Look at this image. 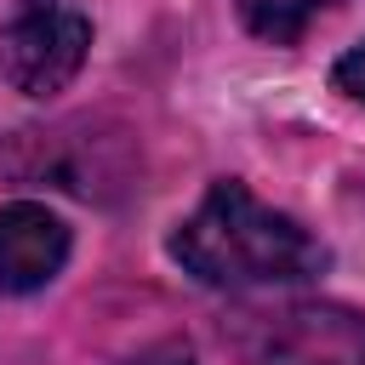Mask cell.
Returning <instances> with one entry per match:
<instances>
[{"mask_svg": "<svg viewBox=\"0 0 365 365\" xmlns=\"http://www.w3.org/2000/svg\"><path fill=\"white\" fill-rule=\"evenodd\" d=\"M234 6H240V23H245L251 34H262V40H274V46H291V40L308 34L314 17H325V11L342 6V0H234Z\"/></svg>", "mask_w": 365, "mask_h": 365, "instance_id": "5", "label": "cell"}, {"mask_svg": "<svg viewBox=\"0 0 365 365\" xmlns=\"http://www.w3.org/2000/svg\"><path fill=\"white\" fill-rule=\"evenodd\" d=\"M91 51V17L74 0H17L0 23V80L23 97L63 91Z\"/></svg>", "mask_w": 365, "mask_h": 365, "instance_id": "3", "label": "cell"}, {"mask_svg": "<svg viewBox=\"0 0 365 365\" xmlns=\"http://www.w3.org/2000/svg\"><path fill=\"white\" fill-rule=\"evenodd\" d=\"M336 91H342V97H354V103L365 108V40H359V46H348V51L336 57Z\"/></svg>", "mask_w": 365, "mask_h": 365, "instance_id": "6", "label": "cell"}, {"mask_svg": "<svg viewBox=\"0 0 365 365\" xmlns=\"http://www.w3.org/2000/svg\"><path fill=\"white\" fill-rule=\"evenodd\" d=\"M171 257L217 291L302 285L325 268V245L285 211L262 205L245 182H211L205 200L171 234Z\"/></svg>", "mask_w": 365, "mask_h": 365, "instance_id": "1", "label": "cell"}, {"mask_svg": "<svg viewBox=\"0 0 365 365\" xmlns=\"http://www.w3.org/2000/svg\"><path fill=\"white\" fill-rule=\"evenodd\" d=\"M68 262V222L40 200L0 205V291L29 297L46 291Z\"/></svg>", "mask_w": 365, "mask_h": 365, "instance_id": "4", "label": "cell"}, {"mask_svg": "<svg viewBox=\"0 0 365 365\" xmlns=\"http://www.w3.org/2000/svg\"><path fill=\"white\" fill-rule=\"evenodd\" d=\"M240 365H365V314L342 302H240L222 319Z\"/></svg>", "mask_w": 365, "mask_h": 365, "instance_id": "2", "label": "cell"}, {"mask_svg": "<svg viewBox=\"0 0 365 365\" xmlns=\"http://www.w3.org/2000/svg\"><path fill=\"white\" fill-rule=\"evenodd\" d=\"M125 365H194V354H188V342H154V348L131 354Z\"/></svg>", "mask_w": 365, "mask_h": 365, "instance_id": "7", "label": "cell"}]
</instances>
